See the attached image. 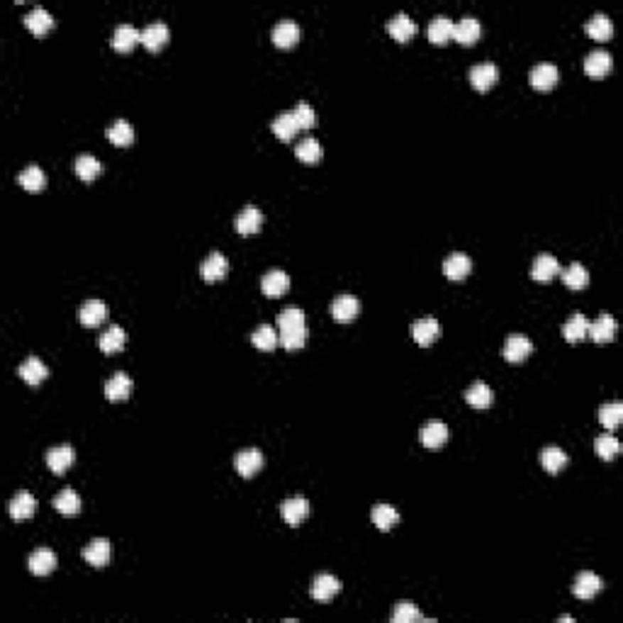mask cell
<instances>
[{
  "instance_id": "6da1fadb",
  "label": "cell",
  "mask_w": 623,
  "mask_h": 623,
  "mask_svg": "<svg viewBox=\"0 0 623 623\" xmlns=\"http://www.w3.org/2000/svg\"><path fill=\"white\" fill-rule=\"evenodd\" d=\"M448 436H450L448 426H445L443 421H438V419L426 421V424L421 426V431H419L421 443H424V448H428V450H438L445 441H448Z\"/></svg>"
},
{
  "instance_id": "7a4b0ae2",
  "label": "cell",
  "mask_w": 623,
  "mask_h": 623,
  "mask_svg": "<svg viewBox=\"0 0 623 623\" xmlns=\"http://www.w3.org/2000/svg\"><path fill=\"white\" fill-rule=\"evenodd\" d=\"M467 78H470L472 88L480 90V93H487V90L497 83V78H499V68H497L494 64H489V61H484V64L472 66L470 73H467Z\"/></svg>"
},
{
  "instance_id": "3957f363",
  "label": "cell",
  "mask_w": 623,
  "mask_h": 623,
  "mask_svg": "<svg viewBox=\"0 0 623 623\" xmlns=\"http://www.w3.org/2000/svg\"><path fill=\"white\" fill-rule=\"evenodd\" d=\"M358 312H361V302H358V297H353L348 293L339 295L334 302H331V317L341 324L353 322V319L358 317Z\"/></svg>"
},
{
  "instance_id": "277c9868",
  "label": "cell",
  "mask_w": 623,
  "mask_h": 623,
  "mask_svg": "<svg viewBox=\"0 0 623 623\" xmlns=\"http://www.w3.org/2000/svg\"><path fill=\"white\" fill-rule=\"evenodd\" d=\"M416 30H419V27H416V22L411 20L409 15H404V13L394 15L392 20L387 22V34H390L394 42H399V44L411 42V39H414V34H416Z\"/></svg>"
},
{
  "instance_id": "5b68a950",
  "label": "cell",
  "mask_w": 623,
  "mask_h": 623,
  "mask_svg": "<svg viewBox=\"0 0 623 623\" xmlns=\"http://www.w3.org/2000/svg\"><path fill=\"white\" fill-rule=\"evenodd\" d=\"M73 460H76V453H73V448L68 443L54 445V448H49V453H47V465L54 475H64L68 467L73 465Z\"/></svg>"
},
{
  "instance_id": "8992f818",
  "label": "cell",
  "mask_w": 623,
  "mask_h": 623,
  "mask_svg": "<svg viewBox=\"0 0 623 623\" xmlns=\"http://www.w3.org/2000/svg\"><path fill=\"white\" fill-rule=\"evenodd\" d=\"M558 78H560V71H558L556 64H538V66L531 68V73H529L531 85H533L536 90H543V93L556 88Z\"/></svg>"
},
{
  "instance_id": "52a82bcc",
  "label": "cell",
  "mask_w": 623,
  "mask_h": 623,
  "mask_svg": "<svg viewBox=\"0 0 623 623\" xmlns=\"http://www.w3.org/2000/svg\"><path fill=\"white\" fill-rule=\"evenodd\" d=\"M234 467H237V472L242 477H254L263 467V453L259 448L239 450L237 458H234Z\"/></svg>"
},
{
  "instance_id": "ba28073f",
  "label": "cell",
  "mask_w": 623,
  "mask_h": 623,
  "mask_svg": "<svg viewBox=\"0 0 623 623\" xmlns=\"http://www.w3.org/2000/svg\"><path fill=\"white\" fill-rule=\"evenodd\" d=\"M227 271H229V261H227V256L220 254V251L210 254L207 259L202 261V266H200V276L207 280V283H217V280H222L227 276Z\"/></svg>"
},
{
  "instance_id": "9c48e42d",
  "label": "cell",
  "mask_w": 623,
  "mask_h": 623,
  "mask_svg": "<svg viewBox=\"0 0 623 623\" xmlns=\"http://www.w3.org/2000/svg\"><path fill=\"white\" fill-rule=\"evenodd\" d=\"M170 39V32H168V25H163V22H151V25H146L144 30H141V44L148 49V51H161L166 44H168Z\"/></svg>"
},
{
  "instance_id": "30bf717a",
  "label": "cell",
  "mask_w": 623,
  "mask_h": 623,
  "mask_svg": "<svg viewBox=\"0 0 623 623\" xmlns=\"http://www.w3.org/2000/svg\"><path fill=\"white\" fill-rule=\"evenodd\" d=\"M602 580H599L597 575L590 573V570H585V573L577 575L575 585H573V592L577 599H582V602H590V599L597 597L599 592H602Z\"/></svg>"
},
{
  "instance_id": "8fae6325",
  "label": "cell",
  "mask_w": 623,
  "mask_h": 623,
  "mask_svg": "<svg viewBox=\"0 0 623 623\" xmlns=\"http://www.w3.org/2000/svg\"><path fill=\"white\" fill-rule=\"evenodd\" d=\"M531 351H533V344H531V339H526V336L521 334H511L506 339L504 344V358L509 363H521L526 361V358L531 356Z\"/></svg>"
},
{
  "instance_id": "7c38bea8",
  "label": "cell",
  "mask_w": 623,
  "mask_h": 623,
  "mask_svg": "<svg viewBox=\"0 0 623 623\" xmlns=\"http://www.w3.org/2000/svg\"><path fill=\"white\" fill-rule=\"evenodd\" d=\"M280 514H283V519L290 526H297V524H302L307 516H310V502H307L305 497H290V499L283 502Z\"/></svg>"
},
{
  "instance_id": "4fadbf2b",
  "label": "cell",
  "mask_w": 623,
  "mask_h": 623,
  "mask_svg": "<svg viewBox=\"0 0 623 623\" xmlns=\"http://www.w3.org/2000/svg\"><path fill=\"white\" fill-rule=\"evenodd\" d=\"M300 42V25L293 20H280L273 27V44L280 49H290Z\"/></svg>"
},
{
  "instance_id": "5bb4252c",
  "label": "cell",
  "mask_w": 623,
  "mask_h": 623,
  "mask_svg": "<svg viewBox=\"0 0 623 623\" xmlns=\"http://www.w3.org/2000/svg\"><path fill=\"white\" fill-rule=\"evenodd\" d=\"M411 336H414V341L419 346H431L433 341L441 336V324H438L433 317H424V319H419V322H414Z\"/></svg>"
},
{
  "instance_id": "9a60e30c",
  "label": "cell",
  "mask_w": 623,
  "mask_h": 623,
  "mask_svg": "<svg viewBox=\"0 0 623 623\" xmlns=\"http://www.w3.org/2000/svg\"><path fill=\"white\" fill-rule=\"evenodd\" d=\"M83 558L88 560V563L93 565V568H105V565L110 563V558H112L110 541H107V538L90 541L88 546L83 548Z\"/></svg>"
},
{
  "instance_id": "2e32d148",
  "label": "cell",
  "mask_w": 623,
  "mask_h": 623,
  "mask_svg": "<svg viewBox=\"0 0 623 623\" xmlns=\"http://www.w3.org/2000/svg\"><path fill=\"white\" fill-rule=\"evenodd\" d=\"M560 273V263L553 254H541L536 256L533 266H531V278L538 280V283H548Z\"/></svg>"
},
{
  "instance_id": "e0dca14e",
  "label": "cell",
  "mask_w": 623,
  "mask_h": 623,
  "mask_svg": "<svg viewBox=\"0 0 623 623\" xmlns=\"http://www.w3.org/2000/svg\"><path fill=\"white\" fill-rule=\"evenodd\" d=\"M611 66H614V59H611V54L604 49L592 51L585 59V73L590 78H604L611 71Z\"/></svg>"
},
{
  "instance_id": "ac0fdd59",
  "label": "cell",
  "mask_w": 623,
  "mask_h": 623,
  "mask_svg": "<svg viewBox=\"0 0 623 623\" xmlns=\"http://www.w3.org/2000/svg\"><path fill=\"white\" fill-rule=\"evenodd\" d=\"M470 271H472V261H470V256L467 254H450L448 259L443 261V273H445V278L448 280H462V278H467L470 276Z\"/></svg>"
},
{
  "instance_id": "d6986e66",
  "label": "cell",
  "mask_w": 623,
  "mask_h": 623,
  "mask_svg": "<svg viewBox=\"0 0 623 623\" xmlns=\"http://www.w3.org/2000/svg\"><path fill=\"white\" fill-rule=\"evenodd\" d=\"M261 224H263V215L254 205L244 207L242 212L237 215V232L242 234V237H254V234H259Z\"/></svg>"
},
{
  "instance_id": "ffe728a7",
  "label": "cell",
  "mask_w": 623,
  "mask_h": 623,
  "mask_svg": "<svg viewBox=\"0 0 623 623\" xmlns=\"http://www.w3.org/2000/svg\"><path fill=\"white\" fill-rule=\"evenodd\" d=\"M78 319H81L83 327H100L107 319V305L102 300H88L85 305L78 310Z\"/></svg>"
},
{
  "instance_id": "44dd1931",
  "label": "cell",
  "mask_w": 623,
  "mask_h": 623,
  "mask_svg": "<svg viewBox=\"0 0 623 623\" xmlns=\"http://www.w3.org/2000/svg\"><path fill=\"white\" fill-rule=\"evenodd\" d=\"M290 288V278L285 271H268L266 276H263L261 280V290L266 293V297H283L285 293H288Z\"/></svg>"
},
{
  "instance_id": "7402d4cb",
  "label": "cell",
  "mask_w": 623,
  "mask_h": 623,
  "mask_svg": "<svg viewBox=\"0 0 623 623\" xmlns=\"http://www.w3.org/2000/svg\"><path fill=\"white\" fill-rule=\"evenodd\" d=\"M590 336L597 344H609L616 336V319L611 314H599L594 322H590Z\"/></svg>"
},
{
  "instance_id": "603a6c76",
  "label": "cell",
  "mask_w": 623,
  "mask_h": 623,
  "mask_svg": "<svg viewBox=\"0 0 623 623\" xmlns=\"http://www.w3.org/2000/svg\"><path fill=\"white\" fill-rule=\"evenodd\" d=\"M480 34H482V27H480V22L475 20V17H462V20L455 22V27H453V39L460 44H465V47H472V44L480 39Z\"/></svg>"
},
{
  "instance_id": "cb8c5ba5",
  "label": "cell",
  "mask_w": 623,
  "mask_h": 623,
  "mask_svg": "<svg viewBox=\"0 0 623 623\" xmlns=\"http://www.w3.org/2000/svg\"><path fill=\"white\" fill-rule=\"evenodd\" d=\"M453 27H455V22L450 20V17H443V15L433 17L431 25H428V30H426L428 42H433V44H448L450 39H453Z\"/></svg>"
},
{
  "instance_id": "d4e9b609",
  "label": "cell",
  "mask_w": 623,
  "mask_h": 623,
  "mask_svg": "<svg viewBox=\"0 0 623 623\" xmlns=\"http://www.w3.org/2000/svg\"><path fill=\"white\" fill-rule=\"evenodd\" d=\"M131 377L124 375V373H115L110 377V380L105 382V397L110 399V402H122V399H127L131 394Z\"/></svg>"
},
{
  "instance_id": "484cf974",
  "label": "cell",
  "mask_w": 623,
  "mask_h": 623,
  "mask_svg": "<svg viewBox=\"0 0 623 623\" xmlns=\"http://www.w3.org/2000/svg\"><path fill=\"white\" fill-rule=\"evenodd\" d=\"M124 344H127V334H124V329L122 327H110V329H105L100 334V339H98V346H100V351L102 353H107V356H112V353H119L124 348Z\"/></svg>"
},
{
  "instance_id": "4316f807",
  "label": "cell",
  "mask_w": 623,
  "mask_h": 623,
  "mask_svg": "<svg viewBox=\"0 0 623 623\" xmlns=\"http://www.w3.org/2000/svg\"><path fill=\"white\" fill-rule=\"evenodd\" d=\"M341 592V582L334 575H317L312 582V597L317 602H329L334 594Z\"/></svg>"
},
{
  "instance_id": "83f0119b",
  "label": "cell",
  "mask_w": 623,
  "mask_h": 623,
  "mask_svg": "<svg viewBox=\"0 0 623 623\" xmlns=\"http://www.w3.org/2000/svg\"><path fill=\"white\" fill-rule=\"evenodd\" d=\"M34 506H37V502H34V497L30 492H17L13 497V502H10V516L15 519V521H27V519L34 516Z\"/></svg>"
},
{
  "instance_id": "f1b7e54d",
  "label": "cell",
  "mask_w": 623,
  "mask_h": 623,
  "mask_svg": "<svg viewBox=\"0 0 623 623\" xmlns=\"http://www.w3.org/2000/svg\"><path fill=\"white\" fill-rule=\"evenodd\" d=\"M563 336H565V341H570V344H577V341H582L585 336H590V319H587L585 314L575 312L573 317H570L568 322H565Z\"/></svg>"
},
{
  "instance_id": "f546056e",
  "label": "cell",
  "mask_w": 623,
  "mask_h": 623,
  "mask_svg": "<svg viewBox=\"0 0 623 623\" xmlns=\"http://www.w3.org/2000/svg\"><path fill=\"white\" fill-rule=\"evenodd\" d=\"M136 42H141V32L131 25H119L115 34H112V49L122 51V54L134 49Z\"/></svg>"
},
{
  "instance_id": "4dcf8cb0",
  "label": "cell",
  "mask_w": 623,
  "mask_h": 623,
  "mask_svg": "<svg viewBox=\"0 0 623 623\" xmlns=\"http://www.w3.org/2000/svg\"><path fill=\"white\" fill-rule=\"evenodd\" d=\"M278 339L280 346L288 348V351H297L307 344V324H297V327H283L278 329Z\"/></svg>"
},
{
  "instance_id": "1f68e13d",
  "label": "cell",
  "mask_w": 623,
  "mask_h": 623,
  "mask_svg": "<svg viewBox=\"0 0 623 623\" xmlns=\"http://www.w3.org/2000/svg\"><path fill=\"white\" fill-rule=\"evenodd\" d=\"M17 375H20L22 380L27 382V385H39L42 380H47L49 370H47V365L39 361V358L32 356V358H27V361L22 363L20 368H17Z\"/></svg>"
},
{
  "instance_id": "d6a6232c",
  "label": "cell",
  "mask_w": 623,
  "mask_h": 623,
  "mask_svg": "<svg viewBox=\"0 0 623 623\" xmlns=\"http://www.w3.org/2000/svg\"><path fill=\"white\" fill-rule=\"evenodd\" d=\"M465 399H467V404H470V407L487 409L489 404H492V399H494L492 387H489L487 382H472V385L465 390Z\"/></svg>"
},
{
  "instance_id": "836d02e7",
  "label": "cell",
  "mask_w": 623,
  "mask_h": 623,
  "mask_svg": "<svg viewBox=\"0 0 623 623\" xmlns=\"http://www.w3.org/2000/svg\"><path fill=\"white\" fill-rule=\"evenodd\" d=\"M271 129L280 141H293V136H297V131H302L293 112H283V115H278L276 119H273Z\"/></svg>"
},
{
  "instance_id": "e575fe53",
  "label": "cell",
  "mask_w": 623,
  "mask_h": 623,
  "mask_svg": "<svg viewBox=\"0 0 623 623\" xmlns=\"http://www.w3.org/2000/svg\"><path fill=\"white\" fill-rule=\"evenodd\" d=\"M25 25L27 30H30L32 34H37V37H44L51 27H54V17H51L44 8H34L27 13L25 17Z\"/></svg>"
},
{
  "instance_id": "d590c367",
  "label": "cell",
  "mask_w": 623,
  "mask_h": 623,
  "mask_svg": "<svg viewBox=\"0 0 623 623\" xmlns=\"http://www.w3.org/2000/svg\"><path fill=\"white\" fill-rule=\"evenodd\" d=\"M568 460H570L568 453H565L563 448H558V445H548L541 453V465L546 467V472H551V475L563 470V467L568 465Z\"/></svg>"
},
{
  "instance_id": "8d00e7d4",
  "label": "cell",
  "mask_w": 623,
  "mask_h": 623,
  "mask_svg": "<svg viewBox=\"0 0 623 623\" xmlns=\"http://www.w3.org/2000/svg\"><path fill=\"white\" fill-rule=\"evenodd\" d=\"M30 570L34 575H49L51 570L56 568V556H54V551H49V548H39V551H34L32 556H30Z\"/></svg>"
},
{
  "instance_id": "74e56055",
  "label": "cell",
  "mask_w": 623,
  "mask_h": 623,
  "mask_svg": "<svg viewBox=\"0 0 623 623\" xmlns=\"http://www.w3.org/2000/svg\"><path fill=\"white\" fill-rule=\"evenodd\" d=\"M54 509L59 514H64V516H76V514L81 511V497L73 492L71 487L61 489V492L54 497Z\"/></svg>"
},
{
  "instance_id": "f35d334b",
  "label": "cell",
  "mask_w": 623,
  "mask_h": 623,
  "mask_svg": "<svg viewBox=\"0 0 623 623\" xmlns=\"http://www.w3.org/2000/svg\"><path fill=\"white\" fill-rule=\"evenodd\" d=\"M560 273H563V280L570 290H585L587 285H590V271H587L582 263H570V266Z\"/></svg>"
},
{
  "instance_id": "ab89813d",
  "label": "cell",
  "mask_w": 623,
  "mask_h": 623,
  "mask_svg": "<svg viewBox=\"0 0 623 623\" xmlns=\"http://www.w3.org/2000/svg\"><path fill=\"white\" fill-rule=\"evenodd\" d=\"M17 183H20L25 190L39 193V190H44V185H47V175H44V170L39 168V166H27V168L17 175Z\"/></svg>"
},
{
  "instance_id": "60d3db41",
  "label": "cell",
  "mask_w": 623,
  "mask_h": 623,
  "mask_svg": "<svg viewBox=\"0 0 623 623\" xmlns=\"http://www.w3.org/2000/svg\"><path fill=\"white\" fill-rule=\"evenodd\" d=\"M587 34L594 39V42H609L611 34H614V25L607 15H594L590 22H587Z\"/></svg>"
},
{
  "instance_id": "b9f144b4",
  "label": "cell",
  "mask_w": 623,
  "mask_h": 623,
  "mask_svg": "<svg viewBox=\"0 0 623 623\" xmlns=\"http://www.w3.org/2000/svg\"><path fill=\"white\" fill-rule=\"evenodd\" d=\"M102 170V163L98 161L95 156H90V153H81V156L76 158V175L85 183L95 180L100 175Z\"/></svg>"
},
{
  "instance_id": "7bdbcfd3",
  "label": "cell",
  "mask_w": 623,
  "mask_h": 623,
  "mask_svg": "<svg viewBox=\"0 0 623 623\" xmlns=\"http://www.w3.org/2000/svg\"><path fill=\"white\" fill-rule=\"evenodd\" d=\"M370 519H373V524L380 531H390L392 526L399 521V511L390 504H377L373 506V511H370Z\"/></svg>"
},
{
  "instance_id": "ee69618b",
  "label": "cell",
  "mask_w": 623,
  "mask_h": 623,
  "mask_svg": "<svg viewBox=\"0 0 623 623\" xmlns=\"http://www.w3.org/2000/svg\"><path fill=\"white\" fill-rule=\"evenodd\" d=\"M295 156L300 158L302 163H319L322 161V156H324V151H322V144H319L317 139H302L300 144L295 146Z\"/></svg>"
},
{
  "instance_id": "f6af8a7d",
  "label": "cell",
  "mask_w": 623,
  "mask_h": 623,
  "mask_svg": "<svg viewBox=\"0 0 623 623\" xmlns=\"http://www.w3.org/2000/svg\"><path fill=\"white\" fill-rule=\"evenodd\" d=\"M251 341H254V346L259 348V351H273L280 339H278V331L271 327V324H261L259 329L251 334Z\"/></svg>"
},
{
  "instance_id": "bcb514c9",
  "label": "cell",
  "mask_w": 623,
  "mask_h": 623,
  "mask_svg": "<svg viewBox=\"0 0 623 623\" xmlns=\"http://www.w3.org/2000/svg\"><path fill=\"white\" fill-rule=\"evenodd\" d=\"M107 139L112 141L115 146H129L134 141V127L124 119H117L110 129H107Z\"/></svg>"
},
{
  "instance_id": "7dc6e473",
  "label": "cell",
  "mask_w": 623,
  "mask_h": 623,
  "mask_svg": "<svg viewBox=\"0 0 623 623\" xmlns=\"http://www.w3.org/2000/svg\"><path fill=\"white\" fill-rule=\"evenodd\" d=\"M594 450H597V455L602 460H614L616 455H619L621 450V443L616 436H611V433H604V436H599L597 441H594Z\"/></svg>"
},
{
  "instance_id": "c3c4849f",
  "label": "cell",
  "mask_w": 623,
  "mask_h": 623,
  "mask_svg": "<svg viewBox=\"0 0 623 623\" xmlns=\"http://www.w3.org/2000/svg\"><path fill=\"white\" fill-rule=\"evenodd\" d=\"M621 419H623V404L621 402L602 404V409H599V421H602L604 428H616L621 424Z\"/></svg>"
},
{
  "instance_id": "681fc988",
  "label": "cell",
  "mask_w": 623,
  "mask_h": 623,
  "mask_svg": "<svg viewBox=\"0 0 623 623\" xmlns=\"http://www.w3.org/2000/svg\"><path fill=\"white\" fill-rule=\"evenodd\" d=\"M392 621L394 623H414V621H424V616H421V611L416 609V604H411V602H397V607H394V614H392Z\"/></svg>"
},
{
  "instance_id": "f907efd6",
  "label": "cell",
  "mask_w": 623,
  "mask_h": 623,
  "mask_svg": "<svg viewBox=\"0 0 623 623\" xmlns=\"http://www.w3.org/2000/svg\"><path fill=\"white\" fill-rule=\"evenodd\" d=\"M293 115L297 119V124H300V129H312L314 124H317V115H314L312 105H307V102H297Z\"/></svg>"
},
{
  "instance_id": "816d5d0a",
  "label": "cell",
  "mask_w": 623,
  "mask_h": 623,
  "mask_svg": "<svg viewBox=\"0 0 623 623\" xmlns=\"http://www.w3.org/2000/svg\"><path fill=\"white\" fill-rule=\"evenodd\" d=\"M297 324H307L305 322V312H302L300 307H288V310H283L278 314V329L297 327Z\"/></svg>"
}]
</instances>
